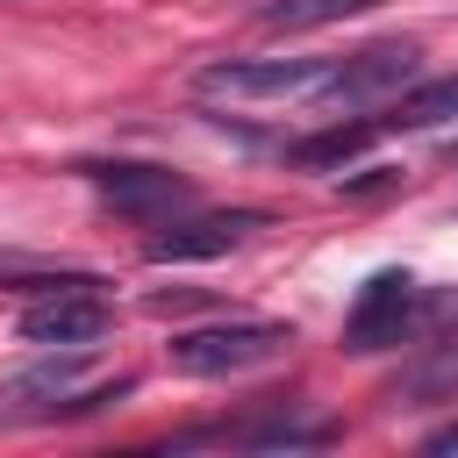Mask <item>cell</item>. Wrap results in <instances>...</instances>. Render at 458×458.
I'll return each instance as SVG.
<instances>
[{"label":"cell","instance_id":"cell-1","mask_svg":"<svg viewBox=\"0 0 458 458\" xmlns=\"http://www.w3.org/2000/svg\"><path fill=\"white\" fill-rule=\"evenodd\" d=\"M129 386H136L129 372H114V379H100V386H93V344H57L43 365H29V372L0 379V429H14V422H57V415H86V408L122 401Z\"/></svg>","mask_w":458,"mask_h":458},{"label":"cell","instance_id":"cell-2","mask_svg":"<svg viewBox=\"0 0 458 458\" xmlns=\"http://www.w3.org/2000/svg\"><path fill=\"white\" fill-rule=\"evenodd\" d=\"M286 344H293L286 322H250V315H236V322L172 329L165 358H172V372H186V379H236V372H250V365L286 358Z\"/></svg>","mask_w":458,"mask_h":458},{"label":"cell","instance_id":"cell-3","mask_svg":"<svg viewBox=\"0 0 458 458\" xmlns=\"http://www.w3.org/2000/svg\"><path fill=\"white\" fill-rule=\"evenodd\" d=\"M329 79V57H215L193 72L200 100H236V107H272V100H315Z\"/></svg>","mask_w":458,"mask_h":458},{"label":"cell","instance_id":"cell-4","mask_svg":"<svg viewBox=\"0 0 458 458\" xmlns=\"http://www.w3.org/2000/svg\"><path fill=\"white\" fill-rule=\"evenodd\" d=\"M415 308H422V293H415V279L408 272H372L365 286H358V301H351V315H344V351L351 358H372V351H394L408 329H415Z\"/></svg>","mask_w":458,"mask_h":458},{"label":"cell","instance_id":"cell-5","mask_svg":"<svg viewBox=\"0 0 458 458\" xmlns=\"http://www.w3.org/2000/svg\"><path fill=\"white\" fill-rule=\"evenodd\" d=\"M408 79H415V43H365L351 57H329V79H322L315 100L322 107H379Z\"/></svg>","mask_w":458,"mask_h":458},{"label":"cell","instance_id":"cell-6","mask_svg":"<svg viewBox=\"0 0 458 458\" xmlns=\"http://www.w3.org/2000/svg\"><path fill=\"white\" fill-rule=\"evenodd\" d=\"M272 215L265 208H208V215H179V222H165V229H150V243H143V258L150 265H186V258H222V250H236L250 229H265Z\"/></svg>","mask_w":458,"mask_h":458},{"label":"cell","instance_id":"cell-7","mask_svg":"<svg viewBox=\"0 0 458 458\" xmlns=\"http://www.w3.org/2000/svg\"><path fill=\"white\" fill-rule=\"evenodd\" d=\"M107 336V301L100 286H50L43 301L21 308V344L57 351V344H100Z\"/></svg>","mask_w":458,"mask_h":458},{"label":"cell","instance_id":"cell-8","mask_svg":"<svg viewBox=\"0 0 458 458\" xmlns=\"http://www.w3.org/2000/svg\"><path fill=\"white\" fill-rule=\"evenodd\" d=\"M86 179L129 215V222H172L179 208H193V186L165 165H86Z\"/></svg>","mask_w":458,"mask_h":458},{"label":"cell","instance_id":"cell-9","mask_svg":"<svg viewBox=\"0 0 458 458\" xmlns=\"http://www.w3.org/2000/svg\"><path fill=\"white\" fill-rule=\"evenodd\" d=\"M336 429L329 422H301L286 401L265 408V415H243V422H208V429H186L179 444H215V451H322Z\"/></svg>","mask_w":458,"mask_h":458},{"label":"cell","instance_id":"cell-10","mask_svg":"<svg viewBox=\"0 0 458 458\" xmlns=\"http://www.w3.org/2000/svg\"><path fill=\"white\" fill-rule=\"evenodd\" d=\"M401 408H422V401H458V329H444L437 344H422L401 372H394V386H386Z\"/></svg>","mask_w":458,"mask_h":458},{"label":"cell","instance_id":"cell-11","mask_svg":"<svg viewBox=\"0 0 458 458\" xmlns=\"http://www.w3.org/2000/svg\"><path fill=\"white\" fill-rule=\"evenodd\" d=\"M444 122H458V72L422 79V86H401L394 93V114H379V129H444Z\"/></svg>","mask_w":458,"mask_h":458},{"label":"cell","instance_id":"cell-12","mask_svg":"<svg viewBox=\"0 0 458 458\" xmlns=\"http://www.w3.org/2000/svg\"><path fill=\"white\" fill-rule=\"evenodd\" d=\"M372 136H379V114H372V122H336V129H315V136L286 143V157H293V165H308V172H329V165H351Z\"/></svg>","mask_w":458,"mask_h":458},{"label":"cell","instance_id":"cell-13","mask_svg":"<svg viewBox=\"0 0 458 458\" xmlns=\"http://www.w3.org/2000/svg\"><path fill=\"white\" fill-rule=\"evenodd\" d=\"M379 0H272L265 7V29H286V36H301V29H329V21H351V14H372Z\"/></svg>","mask_w":458,"mask_h":458},{"label":"cell","instance_id":"cell-14","mask_svg":"<svg viewBox=\"0 0 458 458\" xmlns=\"http://www.w3.org/2000/svg\"><path fill=\"white\" fill-rule=\"evenodd\" d=\"M422 451H429V458H458V422L429 429V437H422Z\"/></svg>","mask_w":458,"mask_h":458},{"label":"cell","instance_id":"cell-15","mask_svg":"<svg viewBox=\"0 0 458 458\" xmlns=\"http://www.w3.org/2000/svg\"><path fill=\"white\" fill-rule=\"evenodd\" d=\"M451 150H458V136H451Z\"/></svg>","mask_w":458,"mask_h":458}]
</instances>
